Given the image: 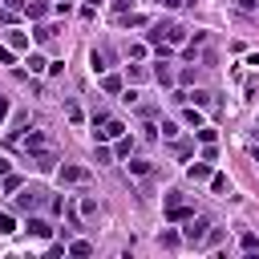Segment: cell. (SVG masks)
Wrapping results in <instances>:
<instances>
[{"mask_svg": "<svg viewBox=\"0 0 259 259\" xmlns=\"http://www.w3.org/2000/svg\"><path fill=\"white\" fill-rule=\"evenodd\" d=\"M32 162H36V170H40V174H53L61 158H57V154H53L49 146H40V150H32Z\"/></svg>", "mask_w": 259, "mask_h": 259, "instance_id": "cell-7", "label": "cell"}, {"mask_svg": "<svg viewBox=\"0 0 259 259\" xmlns=\"http://www.w3.org/2000/svg\"><path fill=\"white\" fill-rule=\"evenodd\" d=\"M150 77H154V81H158V85H162V89H170V85H174V73H170V69H166V65H162V61H158V65H154V69H150Z\"/></svg>", "mask_w": 259, "mask_h": 259, "instance_id": "cell-11", "label": "cell"}, {"mask_svg": "<svg viewBox=\"0 0 259 259\" xmlns=\"http://www.w3.org/2000/svg\"><path fill=\"white\" fill-rule=\"evenodd\" d=\"M40 146H45V134H40V130L24 134V150H28V154H32V150H40Z\"/></svg>", "mask_w": 259, "mask_h": 259, "instance_id": "cell-19", "label": "cell"}, {"mask_svg": "<svg viewBox=\"0 0 259 259\" xmlns=\"http://www.w3.org/2000/svg\"><path fill=\"white\" fill-rule=\"evenodd\" d=\"M4 8H12V12H20V8H24V0H4Z\"/></svg>", "mask_w": 259, "mask_h": 259, "instance_id": "cell-38", "label": "cell"}, {"mask_svg": "<svg viewBox=\"0 0 259 259\" xmlns=\"http://www.w3.org/2000/svg\"><path fill=\"white\" fill-rule=\"evenodd\" d=\"M8 109H12V105H8V97H0V125H4V117H8Z\"/></svg>", "mask_w": 259, "mask_h": 259, "instance_id": "cell-37", "label": "cell"}, {"mask_svg": "<svg viewBox=\"0 0 259 259\" xmlns=\"http://www.w3.org/2000/svg\"><path fill=\"white\" fill-rule=\"evenodd\" d=\"M162 8H178V4H186V0H158Z\"/></svg>", "mask_w": 259, "mask_h": 259, "instance_id": "cell-40", "label": "cell"}, {"mask_svg": "<svg viewBox=\"0 0 259 259\" xmlns=\"http://www.w3.org/2000/svg\"><path fill=\"white\" fill-rule=\"evenodd\" d=\"M158 130H162V138H170V142H174V138H178V134H182V130H178V121H162V125H158Z\"/></svg>", "mask_w": 259, "mask_h": 259, "instance_id": "cell-27", "label": "cell"}, {"mask_svg": "<svg viewBox=\"0 0 259 259\" xmlns=\"http://www.w3.org/2000/svg\"><path fill=\"white\" fill-rule=\"evenodd\" d=\"M190 214H194V206H186V202H182V194H178V190H170V194H166V219H170V223H186Z\"/></svg>", "mask_w": 259, "mask_h": 259, "instance_id": "cell-2", "label": "cell"}, {"mask_svg": "<svg viewBox=\"0 0 259 259\" xmlns=\"http://www.w3.org/2000/svg\"><path fill=\"white\" fill-rule=\"evenodd\" d=\"M53 36H57V28H53V24H36V28H32V40H36V45H49Z\"/></svg>", "mask_w": 259, "mask_h": 259, "instance_id": "cell-14", "label": "cell"}, {"mask_svg": "<svg viewBox=\"0 0 259 259\" xmlns=\"http://www.w3.org/2000/svg\"><path fill=\"white\" fill-rule=\"evenodd\" d=\"M57 174H61L65 186H81V182H89V166H77V162H65Z\"/></svg>", "mask_w": 259, "mask_h": 259, "instance_id": "cell-5", "label": "cell"}, {"mask_svg": "<svg viewBox=\"0 0 259 259\" xmlns=\"http://www.w3.org/2000/svg\"><path fill=\"white\" fill-rule=\"evenodd\" d=\"M20 186H24V182H20V174H12V170H8L4 178H0V194H16Z\"/></svg>", "mask_w": 259, "mask_h": 259, "instance_id": "cell-13", "label": "cell"}, {"mask_svg": "<svg viewBox=\"0 0 259 259\" xmlns=\"http://www.w3.org/2000/svg\"><path fill=\"white\" fill-rule=\"evenodd\" d=\"M146 49H150L146 40H134V45H125V57H130V61H142V57H146Z\"/></svg>", "mask_w": 259, "mask_h": 259, "instance_id": "cell-17", "label": "cell"}, {"mask_svg": "<svg viewBox=\"0 0 259 259\" xmlns=\"http://www.w3.org/2000/svg\"><path fill=\"white\" fill-rule=\"evenodd\" d=\"M206 227H210L206 219H194V214H190V219H186V227H182V243H190V247H198V243L206 239Z\"/></svg>", "mask_w": 259, "mask_h": 259, "instance_id": "cell-4", "label": "cell"}, {"mask_svg": "<svg viewBox=\"0 0 259 259\" xmlns=\"http://www.w3.org/2000/svg\"><path fill=\"white\" fill-rule=\"evenodd\" d=\"M130 154H134V138H125V134H121V138H117V146H113V158H130Z\"/></svg>", "mask_w": 259, "mask_h": 259, "instance_id": "cell-16", "label": "cell"}, {"mask_svg": "<svg viewBox=\"0 0 259 259\" xmlns=\"http://www.w3.org/2000/svg\"><path fill=\"white\" fill-rule=\"evenodd\" d=\"M158 243H162L166 251H174V247L182 243V235H174V231H162V235H158Z\"/></svg>", "mask_w": 259, "mask_h": 259, "instance_id": "cell-25", "label": "cell"}, {"mask_svg": "<svg viewBox=\"0 0 259 259\" xmlns=\"http://www.w3.org/2000/svg\"><path fill=\"white\" fill-rule=\"evenodd\" d=\"M138 97H142L138 89H121V101H125V105H138Z\"/></svg>", "mask_w": 259, "mask_h": 259, "instance_id": "cell-34", "label": "cell"}, {"mask_svg": "<svg viewBox=\"0 0 259 259\" xmlns=\"http://www.w3.org/2000/svg\"><path fill=\"white\" fill-rule=\"evenodd\" d=\"M24 65H28L32 73H45V69H49V61H45L40 53H28V61H24Z\"/></svg>", "mask_w": 259, "mask_h": 259, "instance_id": "cell-22", "label": "cell"}, {"mask_svg": "<svg viewBox=\"0 0 259 259\" xmlns=\"http://www.w3.org/2000/svg\"><path fill=\"white\" fill-rule=\"evenodd\" d=\"M16 206H20L24 214H32V210H40V206H49V194H45L40 186H24V190L16 194Z\"/></svg>", "mask_w": 259, "mask_h": 259, "instance_id": "cell-1", "label": "cell"}, {"mask_svg": "<svg viewBox=\"0 0 259 259\" xmlns=\"http://www.w3.org/2000/svg\"><path fill=\"white\" fill-rule=\"evenodd\" d=\"M121 20H125L130 28H142V24H146V16H138V12H130V16H121Z\"/></svg>", "mask_w": 259, "mask_h": 259, "instance_id": "cell-33", "label": "cell"}, {"mask_svg": "<svg viewBox=\"0 0 259 259\" xmlns=\"http://www.w3.org/2000/svg\"><path fill=\"white\" fill-rule=\"evenodd\" d=\"M0 65H16V49H8V45H0Z\"/></svg>", "mask_w": 259, "mask_h": 259, "instance_id": "cell-32", "label": "cell"}, {"mask_svg": "<svg viewBox=\"0 0 259 259\" xmlns=\"http://www.w3.org/2000/svg\"><path fill=\"white\" fill-rule=\"evenodd\" d=\"M24 227H28V235H36V239H49V235H53V223H49V219H40V210H32Z\"/></svg>", "mask_w": 259, "mask_h": 259, "instance_id": "cell-8", "label": "cell"}, {"mask_svg": "<svg viewBox=\"0 0 259 259\" xmlns=\"http://www.w3.org/2000/svg\"><path fill=\"white\" fill-rule=\"evenodd\" d=\"M239 8H243V12H255V8H259V0H239Z\"/></svg>", "mask_w": 259, "mask_h": 259, "instance_id": "cell-36", "label": "cell"}, {"mask_svg": "<svg viewBox=\"0 0 259 259\" xmlns=\"http://www.w3.org/2000/svg\"><path fill=\"white\" fill-rule=\"evenodd\" d=\"M113 61H117V57H113V49H109V45H97V49L89 53V65H93V73H105V69H113Z\"/></svg>", "mask_w": 259, "mask_h": 259, "instance_id": "cell-6", "label": "cell"}, {"mask_svg": "<svg viewBox=\"0 0 259 259\" xmlns=\"http://www.w3.org/2000/svg\"><path fill=\"white\" fill-rule=\"evenodd\" d=\"M97 162H101V166H105V162H113V150H109L105 142H97Z\"/></svg>", "mask_w": 259, "mask_h": 259, "instance_id": "cell-30", "label": "cell"}, {"mask_svg": "<svg viewBox=\"0 0 259 259\" xmlns=\"http://www.w3.org/2000/svg\"><path fill=\"white\" fill-rule=\"evenodd\" d=\"M24 12H28L32 20H45V16H49V0H24Z\"/></svg>", "mask_w": 259, "mask_h": 259, "instance_id": "cell-10", "label": "cell"}, {"mask_svg": "<svg viewBox=\"0 0 259 259\" xmlns=\"http://www.w3.org/2000/svg\"><path fill=\"white\" fill-rule=\"evenodd\" d=\"M8 170H12V166H8V162H4V158H0V178H4V174H8Z\"/></svg>", "mask_w": 259, "mask_h": 259, "instance_id": "cell-42", "label": "cell"}, {"mask_svg": "<svg viewBox=\"0 0 259 259\" xmlns=\"http://www.w3.org/2000/svg\"><path fill=\"white\" fill-rule=\"evenodd\" d=\"M4 45H8V49H16V53H24V49H28V36H24V32H16V28H12V32H8V36H4Z\"/></svg>", "mask_w": 259, "mask_h": 259, "instance_id": "cell-15", "label": "cell"}, {"mask_svg": "<svg viewBox=\"0 0 259 259\" xmlns=\"http://www.w3.org/2000/svg\"><path fill=\"white\" fill-rule=\"evenodd\" d=\"M194 142H214V130H210V125H206V121H202V125H198V130H194Z\"/></svg>", "mask_w": 259, "mask_h": 259, "instance_id": "cell-28", "label": "cell"}, {"mask_svg": "<svg viewBox=\"0 0 259 259\" xmlns=\"http://www.w3.org/2000/svg\"><path fill=\"white\" fill-rule=\"evenodd\" d=\"M186 178H190V182H206V178H210V162H206V158H202V162H190V166H186Z\"/></svg>", "mask_w": 259, "mask_h": 259, "instance_id": "cell-9", "label": "cell"}, {"mask_svg": "<svg viewBox=\"0 0 259 259\" xmlns=\"http://www.w3.org/2000/svg\"><path fill=\"white\" fill-rule=\"evenodd\" d=\"M182 121H186V125H190V130H198V125H202V109H198V105H190V101H186V109H182Z\"/></svg>", "mask_w": 259, "mask_h": 259, "instance_id": "cell-12", "label": "cell"}, {"mask_svg": "<svg viewBox=\"0 0 259 259\" xmlns=\"http://www.w3.org/2000/svg\"><path fill=\"white\" fill-rule=\"evenodd\" d=\"M69 255H93V243H85V239H73V243H69Z\"/></svg>", "mask_w": 259, "mask_h": 259, "instance_id": "cell-26", "label": "cell"}, {"mask_svg": "<svg viewBox=\"0 0 259 259\" xmlns=\"http://www.w3.org/2000/svg\"><path fill=\"white\" fill-rule=\"evenodd\" d=\"M89 4H93V8H97V4H101V0H89Z\"/></svg>", "mask_w": 259, "mask_h": 259, "instance_id": "cell-43", "label": "cell"}, {"mask_svg": "<svg viewBox=\"0 0 259 259\" xmlns=\"http://www.w3.org/2000/svg\"><path fill=\"white\" fill-rule=\"evenodd\" d=\"M69 4H73V0H57V4H53V8H57V12H61V16H65V12H69Z\"/></svg>", "mask_w": 259, "mask_h": 259, "instance_id": "cell-39", "label": "cell"}, {"mask_svg": "<svg viewBox=\"0 0 259 259\" xmlns=\"http://www.w3.org/2000/svg\"><path fill=\"white\" fill-rule=\"evenodd\" d=\"M247 65H255V69H259V53H251V57H247Z\"/></svg>", "mask_w": 259, "mask_h": 259, "instance_id": "cell-41", "label": "cell"}, {"mask_svg": "<svg viewBox=\"0 0 259 259\" xmlns=\"http://www.w3.org/2000/svg\"><path fill=\"white\" fill-rule=\"evenodd\" d=\"M125 77H130V85H138V81H146V77H150V69H142V65H130V69H125Z\"/></svg>", "mask_w": 259, "mask_h": 259, "instance_id": "cell-23", "label": "cell"}, {"mask_svg": "<svg viewBox=\"0 0 259 259\" xmlns=\"http://www.w3.org/2000/svg\"><path fill=\"white\" fill-rule=\"evenodd\" d=\"M130 174H134V178H146V174H150V162H146V158H130Z\"/></svg>", "mask_w": 259, "mask_h": 259, "instance_id": "cell-20", "label": "cell"}, {"mask_svg": "<svg viewBox=\"0 0 259 259\" xmlns=\"http://www.w3.org/2000/svg\"><path fill=\"white\" fill-rule=\"evenodd\" d=\"M206 182H210V190H214V194H227V186H231V182H227V174H214V170H210V178H206Z\"/></svg>", "mask_w": 259, "mask_h": 259, "instance_id": "cell-21", "label": "cell"}, {"mask_svg": "<svg viewBox=\"0 0 259 259\" xmlns=\"http://www.w3.org/2000/svg\"><path fill=\"white\" fill-rule=\"evenodd\" d=\"M186 101L202 109V105H210V93H206V89H194V93H186Z\"/></svg>", "mask_w": 259, "mask_h": 259, "instance_id": "cell-24", "label": "cell"}, {"mask_svg": "<svg viewBox=\"0 0 259 259\" xmlns=\"http://www.w3.org/2000/svg\"><path fill=\"white\" fill-rule=\"evenodd\" d=\"M121 134H125V121H121V117H105V121L93 130V138H97V142H117Z\"/></svg>", "mask_w": 259, "mask_h": 259, "instance_id": "cell-3", "label": "cell"}, {"mask_svg": "<svg viewBox=\"0 0 259 259\" xmlns=\"http://www.w3.org/2000/svg\"><path fill=\"white\" fill-rule=\"evenodd\" d=\"M101 89H105V93H121L125 85H121V77H117V73H109V77H101Z\"/></svg>", "mask_w": 259, "mask_h": 259, "instance_id": "cell-18", "label": "cell"}, {"mask_svg": "<svg viewBox=\"0 0 259 259\" xmlns=\"http://www.w3.org/2000/svg\"><path fill=\"white\" fill-rule=\"evenodd\" d=\"M81 214L93 219V214H97V198H81Z\"/></svg>", "mask_w": 259, "mask_h": 259, "instance_id": "cell-31", "label": "cell"}, {"mask_svg": "<svg viewBox=\"0 0 259 259\" xmlns=\"http://www.w3.org/2000/svg\"><path fill=\"white\" fill-rule=\"evenodd\" d=\"M243 251H259V239H255V235H251V231H247V235H243Z\"/></svg>", "mask_w": 259, "mask_h": 259, "instance_id": "cell-35", "label": "cell"}, {"mask_svg": "<svg viewBox=\"0 0 259 259\" xmlns=\"http://www.w3.org/2000/svg\"><path fill=\"white\" fill-rule=\"evenodd\" d=\"M12 231H16V219H12V214H4V210H0V235H12Z\"/></svg>", "mask_w": 259, "mask_h": 259, "instance_id": "cell-29", "label": "cell"}]
</instances>
